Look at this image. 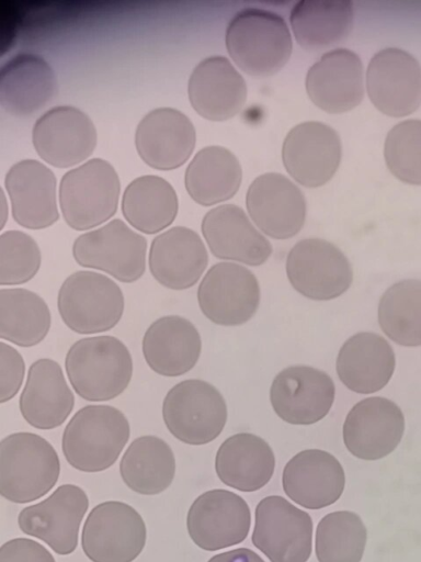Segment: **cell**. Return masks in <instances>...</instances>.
<instances>
[{
    "label": "cell",
    "instance_id": "4316f807",
    "mask_svg": "<svg viewBox=\"0 0 421 562\" xmlns=\"http://www.w3.org/2000/svg\"><path fill=\"white\" fill-rule=\"evenodd\" d=\"M13 220L22 227L42 229L59 217L56 204V178L35 159L15 162L4 178Z\"/></svg>",
    "mask_w": 421,
    "mask_h": 562
},
{
    "label": "cell",
    "instance_id": "7bdbcfd3",
    "mask_svg": "<svg viewBox=\"0 0 421 562\" xmlns=\"http://www.w3.org/2000/svg\"><path fill=\"white\" fill-rule=\"evenodd\" d=\"M0 562H55V559L41 543L27 538H15L1 546Z\"/></svg>",
    "mask_w": 421,
    "mask_h": 562
},
{
    "label": "cell",
    "instance_id": "8fae6325",
    "mask_svg": "<svg viewBox=\"0 0 421 562\" xmlns=\"http://www.w3.org/2000/svg\"><path fill=\"white\" fill-rule=\"evenodd\" d=\"M286 273L297 292L316 301L340 296L353 281V270L345 255L321 238L299 240L287 255Z\"/></svg>",
    "mask_w": 421,
    "mask_h": 562
},
{
    "label": "cell",
    "instance_id": "d590c367",
    "mask_svg": "<svg viewBox=\"0 0 421 562\" xmlns=\"http://www.w3.org/2000/svg\"><path fill=\"white\" fill-rule=\"evenodd\" d=\"M297 42L306 49H321L343 40L353 22L348 0H303L289 15Z\"/></svg>",
    "mask_w": 421,
    "mask_h": 562
},
{
    "label": "cell",
    "instance_id": "2e32d148",
    "mask_svg": "<svg viewBox=\"0 0 421 562\" xmlns=\"http://www.w3.org/2000/svg\"><path fill=\"white\" fill-rule=\"evenodd\" d=\"M335 395L332 379L323 371L292 366L273 380L270 400L276 415L293 425H311L330 411Z\"/></svg>",
    "mask_w": 421,
    "mask_h": 562
},
{
    "label": "cell",
    "instance_id": "f1b7e54d",
    "mask_svg": "<svg viewBox=\"0 0 421 562\" xmlns=\"http://www.w3.org/2000/svg\"><path fill=\"white\" fill-rule=\"evenodd\" d=\"M187 92L200 115L223 121L241 110L247 99V85L226 57L210 56L200 61L191 72Z\"/></svg>",
    "mask_w": 421,
    "mask_h": 562
},
{
    "label": "cell",
    "instance_id": "6da1fadb",
    "mask_svg": "<svg viewBox=\"0 0 421 562\" xmlns=\"http://www.w3.org/2000/svg\"><path fill=\"white\" fill-rule=\"evenodd\" d=\"M65 370L72 390L89 402L120 396L133 376V358L117 337L100 335L75 341L65 357Z\"/></svg>",
    "mask_w": 421,
    "mask_h": 562
},
{
    "label": "cell",
    "instance_id": "d4e9b609",
    "mask_svg": "<svg viewBox=\"0 0 421 562\" xmlns=\"http://www.w3.org/2000/svg\"><path fill=\"white\" fill-rule=\"evenodd\" d=\"M73 406L75 395L60 364L50 358L35 360L19 400L23 419L36 429L50 430L67 420Z\"/></svg>",
    "mask_w": 421,
    "mask_h": 562
},
{
    "label": "cell",
    "instance_id": "484cf974",
    "mask_svg": "<svg viewBox=\"0 0 421 562\" xmlns=\"http://www.w3.org/2000/svg\"><path fill=\"white\" fill-rule=\"evenodd\" d=\"M201 228L216 258L260 266L272 254L270 241L253 226L244 211L235 204H223L208 211Z\"/></svg>",
    "mask_w": 421,
    "mask_h": 562
},
{
    "label": "cell",
    "instance_id": "8992f818",
    "mask_svg": "<svg viewBox=\"0 0 421 562\" xmlns=\"http://www.w3.org/2000/svg\"><path fill=\"white\" fill-rule=\"evenodd\" d=\"M118 196V176L102 158H92L68 170L59 184L62 217L76 231L93 228L111 218Z\"/></svg>",
    "mask_w": 421,
    "mask_h": 562
},
{
    "label": "cell",
    "instance_id": "f35d334b",
    "mask_svg": "<svg viewBox=\"0 0 421 562\" xmlns=\"http://www.w3.org/2000/svg\"><path fill=\"white\" fill-rule=\"evenodd\" d=\"M367 530L353 512L327 514L316 528L315 551L318 562H361Z\"/></svg>",
    "mask_w": 421,
    "mask_h": 562
},
{
    "label": "cell",
    "instance_id": "e0dca14e",
    "mask_svg": "<svg viewBox=\"0 0 421 562\" xmlns=\"http://www.w3.org/2000/svg\"><path fill=\"white\" fill-rule=\"evenodd\" d=\"M32 140L42 159L55 167L66 168L92 154L96 130L81 110L72 105H58L36 120Z\"/></svg>",
    "mask_w": 421,
    "mask_h": 562
},
{
    "label": "cell",
    "instance_id": "52a82bcc",
    "mask_svg": "<svg viewBox=\"0 0 421 562\" xmlns=\"http://www.w3.org/2000/svg\"><path fill=\"white\" fill-rule=\"evenodd\" d=\"M161 413L170 434L192 446L215 440L228 416L221 393L200 379H187L173 385L163 398Z\"/></svg>",
    "mask_w": 421,
    "mask_h": 562
},
{
    "label": "cell",
    "instance_id": "4dcf8cb0",
    "mask_svg": "<svg viewBox=\"0 0 421 562\" xmlns=\"http://www.w3.org/2000/svg\"><path fill=\"white\" fill-rule=\"evenodd\" d=\"M56 77L39 55L20 53L0 68V104L13 115H29L56 92Z\"/></svg>",
    "mask_w": 421,
    "mask_h": 562
},
{
    "label": "cell",
    "instance_id": "7a4b0ae2",
    "mask_svg": "<svg viewBox=\"0 0 421 562\" xmlns=\"http://www.w3.org/2000/svg\"><path fill=\"white\" fill-rule=\"evenodd\" d=\"M129 436V422L122 411L105 404L87 405L66 425L62 453L79 471L101 472L116 462Z\"/></svg>",
    "mask_w": 421,
    "mask_h": 562
},
{
    "label": "cell",
    "instance_id": "30bf717a",
    "mask_svg": "<svg viewBox=\"0 0 421 562\" xmlns=\"http://www.w3.org/2000/svg\"><path fill=\"white\" fill-rule=\"evenodd\" d=\"M252 543L271 562H307L312 544L311 517L282 496H266L255 507Z\"/></svg>",
    "mask_w": 421,
    "mask_h": 562
},
{
    "label": "cell",
    "instance_id": "7c38bea8",
    "mask_svg": "<svg viewBox=\"0 0 421 562\" xmlns=\"http://www.w3.org/2000/svg\"><path fill=\"white\" fill-rule=\"evenodd\" d=\"M197 303L206 318L221 326H238L255 314L260 304L257 277L235 262H217L197 288Z\"/></svg>",
    "mask_w": 421,
    "mask_h": 562
},
{
    "label": "cell",
    "instance_id": "44dd1931",
    "mask_svg": "<svg viewBox=\"0 0 421 562\" xmlns=\"http://www.w3.org/2000/svg\"><path fill=\"white\" fill-rule=\"evenodd\" d=\"M208 263V254L200 235L184 226H174L157 235L150 245L148 266L162 286L182 291L195 285Z\"/></svg>",
    "mask_w": 421,
    "mask_h": 562
},
{
    "label": "cell",
    "instance_id": "836d02e7",
    "mask_svg": "<svg viewBox=\"0 0 421 562\" xmlns=\"http://www.w3.org/2000/svg\"><path fill=\"white\" fill-rule=\"evenodd\" d=\"M120 473L132 491L143 495L159 494L166 491L174 479L173 451L157 436L137 437L121 459Z\"/></svg>",
    "mask_w": 421,
    "mask_h": 562
},
{
    "label": "cell",
    "instance_id": "9a60e30c",
    "mask_svg": "<svg viewBox=\"0 0 421 562\" xmlns=\"http://www.w3.org/2000/svg\"><path fill=\"white\" fill-rule=\"evenodd\" d=\"M366 88L371 101L384 114L409 115L421 104V65L401 48H384L368 64Z\"/></svg>",
    "mask_w": 421,
    "mask_h": 562
},
{
    "label": "cell",
    "instance_id": "4fadbf2b",
    "mask_svg": "<svg viewBox=\"0 0 421 562\" xmlns=\"http://www.w3.org/2000/svg\"><path fill=\"white\" fill-rule=\"evenodd\" d=\"M89 507L86 492L73 484L57 487L38 504L23 508L18 517L22 532L48 544L57 554L72 553Z\"/></svg>",
    "mask_w": 421,
    "mask_h": 562
},
{
    "label": "cell",
    "instance_id": "d6986e66",
    "mask_svg": "<svg viewBox=\"0 0 421 562\" xmlns=\"http://www.w3.org/2000/svg\"><path fill=\"white\" fill-rule=\"evenodd\" d=\"M282 158L287 172L300 184L316 188L328 182L341 160L338 133L321 122H304L286 135Z\"/></svg>",
    "mask_w": 421,
    "mask_h": 562
},
{
    "label": "cell",
    "instance_id": "7402d4cb",
    "mask_svg": "<svg viewBox=\"0 0 421 562\" xmlns=\"http://www.w3.org/2000/svg\"><path fill=\"white\" fill-rule=\"evenodd\" d=\"M135 145L147 165L171 170L183 165L191 156L195 146V128L181 111L157 108L139 121Z\"/></svg>",
    "mask_w": 421,
    "mask_h": 562
},
{
    "label": "cell",
    "instance_id": "603a6c76",
    "mask_svg": "<svg viewBox=\"0 0 421 562\" xmlns=\"http://www.w3.org/2000/svg\"><path fill=\"white\" fill-rule=\"evenodd\" d=\"M282 485L285 494L307 509H320L335 503L345 485L339 460L320 449L295 454L284 467Z\"/></svg>",
    "mask_w": 421,
    "mask_h": 562
},
{
    "label": "cell",
    "instance_id": "8d00e7d4",
    "mask_svg": "<svg viewBox=\"0 0 421 562\" xmlns=\"http://www.w3.org/2000/svg\"><path fill=\"white\" fill-rule=\"evenodd\" d=\"M52 325L45 300L25 288L0 289V338L18 347L41 344Z\"/></svg>",
    "mask_w": 421,
    "mask_h": 562
},
{
    "label": "cell",
    "instance_id": "5b68a950",
    "mask_svg": "<svg viewBox=\"0 0 421 562\" xmlns=\"http://www.w3.org/2000/svg\"><path fill=\"white\" fill-rule=\"evenodd\" d=\"M62 323L80 335H93L114 328L121 321L125 299L120 285L110 277L91 270L68 276L57 295Z\"/></svg>",
    "mask_w": 421,
    "mask_h": 562
},
{
    "label": "cell",
    "instance_id": "f546056e",
    "mask_svg": "<svg viewBox=\"0 0 421 562\" xmlns=\"http://www.w3.org/2000/svg\"><path fill=\"white\" fill-rule=\"evenodd\" d=\"M395 352L389 342L375 333H357L341 347L337 373L351 391L368 394L382 390L392 376Z\"/></svg>",
    "mask_w": 421,
    "mask_h": 562
},
{
    "label": "cell",
    "instance_id": "277c9868",
    "mask_svg": "<svg viewBox=\"0 0 421 562\" xmlns=\"http://www.w3.org/2000/svg\"><path fill=\"white\" fill-rule=\"evenodd\" d=\"M225 42L234 61L252 76L276 72L292 53V37L284 19L258 8L242 9L231 18Z\"/></svg>",
    "mask_w": 421,
    "mask_h": 562
},
{
    "label": "cell",
    "instance_id": "e575fe53",
    "mask_svg": "<svg viewBox=\"0 0 421 562\" xmlns=\"http://www.w3.org/2000/svg\"><path fill=\"white\" fill-rule=\"evenodd\" d=\"M122 213L137 231L145 234L159 233L172 224L177 216V192L159 176H140L126 187Z\"/></svg>",
    "mask_w": 421,
    "mask_h": 562
},
{
    "label": "cell",
    "instance_id": "9c48e42d",
    "mask_svg": "<svg viewBox=\"0 0 421 562\" xmlns=\"http://www.w3.org/2000/svg\"><path fill=\"white\" fill-rule=\"evenodd\" d=\"M146 538L140 514L126 503L109 501L89 513L81 547L92 562H132L141 553Z\"/></svg>",
    "mask_w": 421,
    "mask_h": 562
},
{
    "label": "cell",
    "instance_id": "1f68e13d",
    "mask_svg": "<svg viewBox=\"0 0 421 562\" xmlns=\"http://www.w3.org/2000/svg\"><path fill=\"white\" fill-rule=\"evenodd\" d=\"M275 457L270 445L250 432L228 437L218 448L215 470L227 486L241 492H254L271 480Z\"/></svg>",
    "mask_w": 421,
    "mask_h": 562
},
{
    "label": "cell",
    "instance_id": "60d3db41",
    "mask_svg": "<svg viewBox=\"0 0 421 562\" xmlns=\"http://www.w3.org/2000/svg\"><path fill=\"white\" fill-rule=\"evenodd\" d=\"M42 254L36 240L21 231L0 235V285H20L38 272Z\"/></svg>",
    "mask_w": 421,
    "mask_h": 562
},
{
    "label": "cell",
    "instance_id": "3957f363",
    "mask_svg": "<svg viewBox=\"0 0 421 562\" xmlns=\"http://www.w3.org/2000/svg\"><path fill=\"white\" fill-rule=\"evenodd\" d=\"M59 474V457L42 436L18 431L0 441V494L7 501H36L55 486Z\"/></svg>",
    "mask_w": 421,
    "mask_h": 562
},
{
    "label": "cell",
    "instance_id": "b9f144b4",
    "mask_svg": "<svg viewBox=\"0 0 421 562\" xmlns=\"http://www.w3.org/2000/svg\"><path fill=\"white\" fill-rule=\"evenodd\" d=\"M25 376L22 355L11 345L0 342V403L11 401L20 391Z\"/></svg>",
    "mask_w": 421,
    "mask_h": 562
},
{
    "label": "cell",
    "instance_id": "d6a6232c",
    "mask_svg": "<svg viewBox=\"0 0 421 562\" xmlns=\"http://www.w3.org/2000/svg\"><path fill=\"white\" fill-rule=\"evenodd\" d=\"M242 170L238 158L221 146H206L189 164L184 183L190 196L202 205L230 199L240 187Z\"/></svg>",
    "mask_w": 421,
    "mask_h": 562
},
{
    "label": "cell",
    "instance_id": "cb8c5ba5",
    "mask_svg": "<svg viewBox=\"0 0 421 562\" xmlns=\"http://www.w3.org/2000/svg\"><path fill=\"white\" fill-rule=\"evenodd\" d=\"M306 90L311 101L329 113L355 108L364 97L361 58L348 48L325 53L309 68Z\"/></svg>",
    "mask_w": 421,
    "mask_h": 562
},
{
    "label": "cell",
    "instance_id": "83f0119b",
    "mask_svg": "<svg viewBox=\"0 0 421 562\" xmlns=\"http://www.w3.org/2000/svg\"><path fill=\"white\" fill-rule=\"evenodd\" d=\"M141 350L147 366L162 376H180L191 371L202 351V338L192 322L166 315L146 329Z\"/></svg>",
    "mask_w": 421,
    "mask_h": 562
},
{
    "label": "cell",
    "instance_id": "ba28073f",
    "mask_svg": "<svg viewBox=\"0 0 421 562\" xmlns=\"http://www.w3.org/2000/svg\"><path fill=\"white\" fill-rule=\"evenodd\" d=\"M146 255V238L120 218L81 234L72 245V257L79 266L103 271L123 283L144 276Z\"/></svg>",
    "mask_w": 421,
    "mask_h": 562
},
{
    "label": "cell",
    "instance_id": "ee69618b",
    "mask_svg": "<svg viewBox=\"0 0 421 562\" xmlns=\"http://www.w3.org/2000/svg\"><path fill=\"white\" fill-rule=\"evenodd\" d=\"M207 562H265L248 548H237L212 557Z\"/></svg>",
    "mask_w": 421,
    "mask_h": 562
},
{
    "label": "cell",
    "instance_id": "ac0fdd59",
    "mask_svg": "<svg viewBox=\"0 0 421 562\" xmlns=\"http://www.w3.org/2000/svg\"><path fill=\"white\" fill-rule=\"evenodd\" d=\"M405 431V417L392 401L373 396L356 403L343 424V441L356 458L378 460L391 453Z\"/></svg>",
    "mask_w": 421,
    "mask_h": 562
},
{
    "label": "cell",
    "instance_id": "5bb4252c",
    "mask_svg": "<svg viewBox=\"0 0 421 562\" xmlns=\"http://www.w3.org/2000/svg\"><path fill=\"white\" fill-rule=\"evenodd\" d=\"M251 513L247 502L227 490H210L191 505L186 528L201 549L217 551L242 542L250 530Z\"/></svg>",
    "mask_w": 421,
    "mask_h": 562
},
{
    "label": "cell",
    "instance_id": "ab89813d",
    "mask_svg": "<svg viewBox=\"0 0 421 562\" xmlns=\"http://www.w3.org/2000/svg\"><path fill=\"white\" fill-rule=\"evenodd\" d=\"M384 157L396 178L421 186V120L409 119L396 124L386 136Z\"/></svg>",
    "mask_w": 421,
    "mask_h": 562
},
{
    "label": "cell",
    "instance_id": "ffe728a7",
    "mask_svg": "<svg viewBox=\"0 0 421 562\" xmlns=\"http://www.w3.org/2000/svg\"><path fill=\"white\" fill-rule=\"evenodd\" d=\"M246 203L252 221L270 237L286 239L304 226L305 196L281 173L268 172L255 178L248 189Z\"/></svg>",
    "mask_w": 421,
    "mask_h": 562
},
{
    "label": "cell",
    "instance_id": "74e56055",
    "mask_svg": "<svg viewBox=\"0 0 421 562\" xmlns=\"http://www.w3.org/2000/svg\"><path fill=\"white\" fill-rule=\"evenodd\" d=\"M384 334L403 347L421 346V280H401L388 288L378 303Z\"/></svg>",
    "mask_w": 421,
    "mask_h": 562
}]
</instances>
